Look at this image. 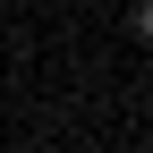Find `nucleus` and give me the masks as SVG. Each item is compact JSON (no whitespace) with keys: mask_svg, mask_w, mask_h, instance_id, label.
I'll list each match as a JSON object with an SVG mask.
<instances>
[{"mask_svg":"<svg viewBox=\"0 0 153 153\" xmlns=\"http://www.w3.org/2000/svg\"><path fill=\"white\" fill-rule=\"evenodd\" d=\"M136 43H153V0H136Z\"/></svg>","mask_w":153,"mask_h":153,"instance_id":"obj_1","label":"nucleus"}]
</instances>
